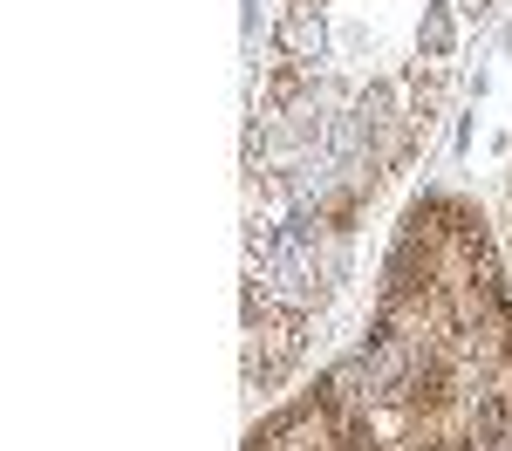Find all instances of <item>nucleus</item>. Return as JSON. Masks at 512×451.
<instances>
[{"mask_svg":"<svg viewBox=\"0 0 512 451\" xmlns=\"http://www.w3.org/2000/svg\"><path fill=\"white\" fill-rule=\"evenodd\" d=\"M506 260H512V171H506Z\"/></svg>","mask_w":512,"mask_h":451,"instance_id":"f03ea898","label":"nucleus"},{"mask_svg":"<svg viewBox=\"0 0 512 451\" xmlns=\"http://www.w3.org/2000/svg\"><path fill=\"white\" fill-rule=\"evenodd\" d=\"M246 451H512V260L465 192H417L369 322Z\"/></svg>","mask_w":512,"mask_h":451,"instance_id":"f257e3e1","label":"nucleus"}]
</instances>
